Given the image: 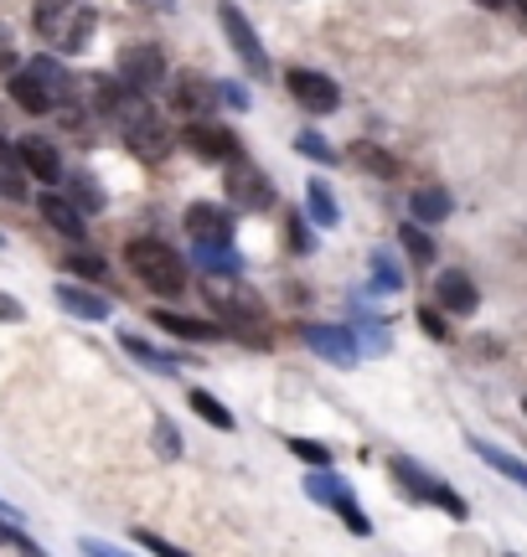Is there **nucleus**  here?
<instances>
[{"label":"nucleus","instance_id":"79ce46f5","mask_svg":"<svg viewBox=\"0 0 527 557\" xmlns=\"http://www.w3.org/2000/svg\"><path fill=\"white\" fill-rule=\"evenodd\" d=\"M78 547H83V557H130L124 547H109V542H99V537H83Z\"/></svg>","mask_w":527,"mask_h":557},{"label":"nucleus","instance_id":"f3484780","mask_svg":"<svg viewBox=\"0 0 527 557\" xmlns=\"http://www.w3.org/2000/svg\"><path fill=\"white\" fill-rule=\"evenodd\" d=\"M5 88H11V103H16L21 114H58V99L41 88V78L26 67V62H21L16 73L5 78Z\"/></svg>","mask_w":527,"mask_h":557},{"label":"nucleus","instance_id":"cd10ccee","mask_svg":"<svg viewBox=\"0 0 527 557\" xmlns=\"http://www.w3.org/2000/svg\"><path fill=\"white\" fill-rule=\"evenodd\" d=\"M399 248H404L419 269H429V263H434V238H429L425 222H404V227H399Z\"/></svg>","mask_w":527,"mask_h":557},{"label":"nucleus","instance_id":"e433bc0d","mask_svg":"<svg viewBox=\"0 0 527 557\" xmlns=\"http://www.w3.org/2000/svg\"><path fill=\"white\" fill-rule=\"evenodd\" d=\"M135 547H145L150 557H186L182 547H171L166 537H156V532H145V527H135Z\"/></svg>","mask_w":527,"mask_h":557},{"label":"nucleus","instance_id":"49530a36","mask_svg":"<svg viewBox=\"0 0 527 557\" xmlns=\"http://www.w3.org/2000/svg\"><path fill=\"white\" fill-rule=\"evenodd\" d=\"M523 413H527V398H523Z\"/></svg>","mask_w":527,"mask_h":557},{"label":"nucleus","instance_id":"c756f323","mask_svg":"<svg viewBox=\"0 0 527 557\" xmlns=\"http://www.w3.org/2000/svg\"><path fill=\"white\" fill-rule=\"evenodd\" d=\"M68 201L78 207L83 218H88V212H103V186L94 176H73L68 181Z\"/></svg>","mask_w":527,"mask_h":557},{"label":"nucleus","instance_id":"1a4fd4ad","mask_svg":"<svg viewBox=\"0 0 527 557\" xmlns=\"http://www.w3.org/2000/svg\"><path fill=\"white\" fill-rule=\"evenodd\" d=\"M284 88H290V99L301 103L305 114H336L342 109V88L331 73H316V67H290L284 73Z\"/></svg>","mask_w":527,"mask_h":557},{"label":"nucleus","instance_id":"f704fd0d","mask_svg":"<svg viewBox=\"0 0 527 557\" xmlns=\"http://www.w3.org/2000/svg\"><path fill=\"white\" fill-rule=\"evenodd\" d=\"M68 274H78V278H103V274H109V263H103L99 253H88V248H73V253H68Z\"/></svg>","mask_w":527,"mask_h":557},{"label":"nucleus","instance_id":"72a5a7b5","mask_svg":"<svg viewBox=\"0 0 527 557\" xmlns=\"http://www.w3.org/2000/svg\"><path fill=\"white\" fill-rule=\"evenodd\" d=\"M414 320H419V331H425L429 341H450V336H455V331H450V320H445V310H440V305H419V310H414Z\"/></svg>","mask_w":527,"mask_h":557},{"label":"nucleus","instance_id":"de8ad7c7","mask_svg":"<svg viewBox=\"0 0 527 557\" xmlns=\"http://www.w3.org/2000/svg\"><path fill=\"white\" fill-rule=\"evenodd\" d=\"M0 248H5V238H0Z\"/></svg>","mask_w":527,"mask_h":557},{"label":"nucleus","instance_id":"4468645a","mask_svg":"<svg viewBox=\"0 0 527 557\" xmlns=\"http://www.w3.org/2000/svg\"><path fill=\"white\" fill-rule=\"evenodd\" d=\"M434 305H440L445 315H476L481 289H476V278H470L466 269H445V274L434 278Z\"/></svg>","mask_w":527,"mask_h":557},{"label":"nucleus","instance_id":"6e6552de","mask_svg":"<svg viewBox=\"0 0 527 557\" xmlns=\"http://www.w3.org/2000/svg\"><path fill=\"white\" fill-rule=\"evenodd\" d=\"M182 145L192 150V160H203V165H228V160H238V135L218 120H192L182 129Z\"/></svg>","mask_w":527,"mask_h":557},{"label":"nucleus","instance_id":"473e14b6","mask_svg":"<svg viewBox=\"0 0 527 557\" xmlns=\"http://www.w3.org/2000/svg\"><path fill=\"white\" fill-rule=\"evenodd\" d=\"M150 444H156V455L161 459H182V434H176V423H171V418H156Z\"/></svg>","mask_w":527,"mask_h":557},{"label":"nucleus","instance_id":"f03ea898","mask_svg":"<svg viewBox=\"0 0 527 557\" xmlns=\"http://www.w3.org/2000/svg\"><path fill=\"white\" fill-rule=\"evenodd\" d=\"M124 263H130V274L140 278L150 295H161V299L186 295V263H182V253H176L171 243H161V238H130Z\"/></svg>","mask_w":527,"mask_h":557},{"label":"nucleus","instance_id":"c9c22d12","mask_svg":"<svg viewBox=\"0 0 527 557\" xmlns=\"http://www.w3.org/2000/svg\"><path fill=\"white\" fill-rule=\"evenodd\" d=\"M336 517L346 521V532H352V537H372V517H367L357 500H342V506H336Z\"/></svg>","mask_w":527,"mask_h":557},{"label":"nucleus","instance_id":"20e7f679","mask_svg":"<svg viewBox=\"0 0 527 557\" xmlns=\"http://www.w3.org/2000/svg\"><path fill=\"white\" fill-rule=\"evenodd\" d=\"M388 470H393V480L404 485V496L425 500V506H440V511H445V517H455V521H466V517H470L466 500L455 496V491H450V485H445L440 475H429L419 459H404V455H399L393 465H388Z\"/></svg>","mask_w":527,"mask_h":557},{"label":"nucleus","instance_id":"4be33fe9","mask_svg":"<svg viewBox=\"0 0 527 557\" xmlns=\"http://www.w3.org/2000/svg\"><path fill=\"white\" fill-rule=\"evenodd\" d=\"M120 346H124V351H130L135 361H140L145 372H156V377H176V357H166L161 346H150L145 336H135V331H124Z\"/></svg>","mask_w":527,"mask_h":557},{"label":"nucleus","instance_id":"412c9836","mask_svg":"<svg viewBox=\"0 0 527 557\" xmlns=\"http://www.w3.org/2000/svg\"><path fill=\"white\" fill-rule=\"evenodd\" d=\"M305 218L316 222V227H336L342 222V207H336V191L326 186L321 176L305 181Z\"/></svg>","mask_w":527,"mask_h":557},{"label":"nucleus","instance_id":"ea45409f","mask_svg":"<svg viewBox=\"0 0 527 557\" xmlns=\"http://www.w3.org/2000/svg\"><path fill=\"white\" fill-rule=\"evenodd\" d=\"M290 248H295V253H310V248H316V233H310L305 218H290Z\"/></svg>","mask_w":527,"mask_h":557},{"label":"nucleus","instance_id":"39448f33","mask_svg":"<svg viewBox=\"0 0 527 557\" xmlns=\"http://www.w3.org/2000/svg\"><path fill=\"white\" fill-rule=\"evenodd\" d=\"M218 26H223V37H228V47H233V58L244 62L254 78H269V47L259 41V32H254V21L233 5V0H223L218 5Z\"/></svg>","mask_w":527,"mask_h":557},{"label":"nucleus","instance_id":"2f4dec72","mask_svg":"<svg viewBox=\"0 0 527 557\" xmlns=\"http://www.w3.org/2000/svg\"><path fill=\"white\" fill-rule=\"evenodd\" d=\"M284 444H290V455L295 459H305V465H310V470H331V444H321V438H284Z\"/></svg>","mask_w":527,"mask_h":557},{"label":"nucleus","instance_id":"09e8293b","mask_svg":"<svg viewBox=\"0 0 527 557\" xmlns=\"http://www.w3.org/2000/svg\"><path fill=\"white\" fill-rule=\"evenodd\" d=\"M507 557H517V553H507Z\"/></svg>","mask_w":527,"mask_h":557},{"label":"nucleus","instance_id":"4c0bfd02","mask_svg":"<svg viewBox=\"0 0 527 557\" xmlns=\"http://www.w3.org/2000/svg\"><path fill=\"white\" fill-rule=\"evenodd\" d=\"M218 103H228V109H238V114H244L248 103H254V94H248L244 83H218Z\"/></svg>","mask_w":527,"mask_h":557},{"label":"nucleus","instance_id":"c85d7f7f","mask_svg":"<svg viewBox=\"0 0 527 557\" xmlns=\"http://www.w3.org/2000/svg\"><path fill=\"white\" fill-rule=\"evenodd\" d=\"M408 278H404V269H399V259L388 253V248H378L372 253V289H383V295H399Z\"/></svg>","mask_w":527,"mask_h":557},{"label":"nucleus","instance_id":"dca6fc26","mask_svg":"<svg viewBox=\"0 0 527 557\" xmlns=\"http://www.w3.org/2000/svg\"><path fill=\"white\" fill-rule=\"evenodd\" d=\"M52 299H58V310H68L73 320H88V325H99V320H109V299L99 295V289H83V284H68L62 278L58 289H52Z\"/></svg>","mask_w":527,"mask_h":557},{"label":"nucleus","instance_id":"f257e3e1","mask_svg":"<svg viewBox=\"0 0 527 557\" xmlns=\"http://www.w3.org/2000/svg\"><path fill=\"white\" fill-rule=\"evenodd\" d=\"M32 26L37 37L52 47V58H78L99 32V11L94 0H37L32 5Z\"/></svg>","mask_w":527,"mask_h":557},{"label":"nucleus","instance_id":"7c9ffc66","mask_svg":"<svg viewBox=\"0 0 527 557\" xmlns=\"http://www.w3.org/2000/svg\"><path fill=\"white\" fill-rule=\"evenodd\" d=\"M295 156H305V160H321V165H336V150H331V139L321 135V129H301L295 135Z\"/></svg>","mask_w":527,"mask_h":557},{"label":"nucleus","instance_id":"a211bd4d","mask_svg":"<svg viewBox=\"0 0 527 557\" xmlns=\"http://www.w3.org/2000/svg\"><path fill=\"white\" fill-rule=\"evenodd\" d=\"M150 325L166 331V336H176V341H223V325L192 320V315H182V310H150Z\"/></svg>","mask_w":527,"mask_h":557},{"label":"nucleus","instance_id":"a19ab883","mask_svg":"<svg viewBox=\"0 0 527 557\" xmlns=\"http://www.w3.org/2000/svg\"><path fill=\"white\" fill-rule=\"evenodd\" d=\"M16 320H26V305H21L16 295H5V289H0V325H16Z\"/></svg>","mask_w":527,"mask_h":557},{"label":"nucleus","instance_id":"aec40b11","mask_svg":"<svg viewBox=\"0 0 527 557\" xmlns=\"http://www.w3.org/2000/svg\"><path fill=\"white\" fill-rule=\"evenodd\" d=\"M466 444H470V455L481 459V465H491L497 475H507L512 485H523V491H527V459L507 455V449H497V444H487V438H466Z\"/></svg>","mask_w":527,"mask_h":557},{"label":"nucleus","instance_id":"a18cd8bd","mask_svg":"<svg viewBox=\"0 0 527 557\" xmlns=\"http://www.w3.org/2000/svg\"><path fill=\"white\" fill-rule=\"evenodd\" d=\"M161 5H176V0H161Z\"/></svg>","mask_w":527,"mask_h":557},{"label":"nucleus","instance_id":"a878e982","mask_svg":"<svg viewBox=\"0 0 527 557\" xmlns=\"http://www.w3.org/2000/svg\"><path fill=\"white\" fill-rule=\"evenodd\" d=\"M186 403H192V413L203 418L207 429H218V434H233V413L223 408V398H212L207 387H192V393H186Z\"/></svg>","mask_w":527,"mask_h":557},{"label":"nucleus","instance_id":"5701e85b","mask_svg":"<svg viewBox=\"0 0 527 557\" xmlns=\"http://www.w3.org/2000/svg\"><path fill=\"white\" fill-rule=\"evenodd\" d=\"M408 212H414V222H445L450 212H455V201H450L445 186H419L414 197H408Z\"/></svg>","mask_w":527,"mask_h":557},{"label":"nucleus","instance_id":"58836bf2","mask_svg":"<svg viewBox=\"0 0 527 557\" xmlns=\"http://www.w3.org/2000/svg\"><path fill=\"white\" fill-rule=\"evenodd\" d=\"M16 67H21L16 37H11V32H5V26H0V78H11V73H16Z\"/></svg>","mask_w":527,"mask_h":557},{"label":"nucleus","instance_id":"393cba45","mask_svg":"<svg viewBox=\"0 0 527 557\" xmlns=\"http://www.w3.org/2000/svg\"><path fill=\"white\" fill-rule=\"evenodd\" d=\"M192 259H197L203 274H244V259L233 253V243H228V248H218V243H192Z\"/></svg>","mask_w":527,"mask_h":557},{"label":"nucleus","instance_id":"37998d69","mask_svg":"<svg viewBox=\"0 0 527 557\" xmlns=\"http://www.w3.org/2000/svg\"><path fill=\"white\" fill-rule=\"evenodd\" d=\"M11 547H16L21 557H47V553H41V547H37V542L26 537V532H16V537H11Z\"/></svg>","mask_w":527,"mask_h":557},{"label":"nucleus","instance_id":"7ed1b4c3","mask_svg":"<svg viewBox=\"0 0 527 557\" xmlns=\"http://www.w3.org/2000/svg\"><path fill=\"white\" fill-rule=\"evenodd\" d=\"M203 295L233 331L248 325V331H254V346H264V320H269V310H264V299L244 284V274H203Z\"/></svg>","mask_w":527,"mask_h":557},{"label":"nucleus","instance_id":"6ab92c4d","mask_svg":"<svg viewBox=\"0 0 527 557\" xmlns=\"http://www.w3.org/2000/svg\"><path fill=\"white\" fill-rule=\"evenodd\" d=\"M305 496L316 500V506H326V511H336L342 500H352V485H346V475H336V470H310V475H305Z\"/></svg>","mask_w":527,"mask_h":557},{"label":"nucleus","instance_id":"9d476101","mask_svg":"<svg viewBox=\"0 0 527 557\" xmlns=\"http://www.w3.org/2000/svg\"><path fill=\"white\" fill-rule=\"evenodd\" d=\"M16 145V160H21V171L32 181H41V186H58L62 176H68V165H62V150L52 145L47 135H21L11 139Z\"/></svg>","mask_w":527,"mask_h":557},{"label":"nucleus","instance_id":"423d86ee","mask_svg":"<svg viewBox=\"0 0 527 557\" xmlns=\"http://www.w3.org/2000/svg\"><path fill=\"white\" fill-rule=\"evenodd\" d=\"M223 186H228V197H233V207H238V212H269V207H274V181L264 176L248 156L228 160V165H223Z\"/></svg>","mask_w":527,"mask_h":557},{"label":"nucleus","instance_id":"b1692460","mask_svg":"<svg viewBox=\"0 0 527 557\" xmlns=\"http://www.w3.org/2000/svg\"><path fill=\"white\" fill-rule=\"evenodd\" d=\"M346 156L357 160V171H367V176H378V181H393V176H399V160L388 156L383 145H372V139H357Z\"/></svg>","mask_w":527,"mask_h":557},{"label":"nucleus","instance_id":"c03bdc74","mask_svg":"<svg viewBox=\"0 0 527 557\" xmlns=\"http://www.w3.org/2000/svg\"><path fill=\"white\" fill-rule=\"evenodd\" d=\"M470 5H481V11H507L512 0H470Z\"/></svg>","mask_w":527,"mask_h":557},{"label":"nucleus","instance_id":"9b49d317","mask_svg":"<svg viewBox=\"0 0 527 557\" xmlns=\"http://www.w3.org/2000/svg\"><path fill=\"white\" fill-rule=\"evenodd\" d=\"M301 341L331 367H357V357H363L357 331H346V325H301Z\"/></svg>","mask_w":527,"mask_h":557},{"label":"nucleus","instance_id":"bb28decb","mask_svg":"<svg viewBox=\"0 0 527 557\" xmlns=\"http://www.w3.org/2000/svg\"><path fill=\"white\" fill-rule=\"evenodd\" d=\"M0 197L5 201H26V171L16 160V145L0 139Z\"/></svg>","mask_w":527,"mask_h":557},{"label":"nucleus","instance_id":"ddd939ff","mask_svg":"<svg viewBox=\"0 0 527 557\" xmlns=\"http://www.w3.org/2000/svg\"><path fill=\"white\" fill-rule=\"evenodd\" d=\"M171 103H176V114H186V120H212V109H218V83L203 78V73H176Z\"/></svg>","mask_w":527,"mask_h":557},{"label":"nucleus","instance_id":"0eeeda50","mask_svg":"<svg viewBox=\"0 0 527 557\" xmlns=\"http://www.w3.org/2000/svg\"><path fill=\"white\" fill-rule=\"evenodd\" d=\"M114 78H120L124 88H135V94H145V99H150V94L166 83V52L156 47V41H135V47H124Z\"/></svg>","mask_w":527,"mask_h":557},{"label":"nucleus","instance_id":"2eb2a0df","mask_svg":"<svg viewBox=\"0 0 527 557\" xmlns=\"http://www.w3.org/2000/svg\"><path fill=\"white\" fill-rule=\"evenodd\" d=\"M37 212H41V222H47L52 233H62L68 243H83V238H88V218H83V212L68 197H62V191H41V197H37Z\"/></svg>","mask_w":527,"mask_h":557},{"label":"nucleus","instance_id":"f8f14e48","mask_svg":"<svg viewBox=\"0 0 527 557\" xmlns=\"http://www.w3.org/2000/svg\"><path fill=\"white\" fill-rule=\"evenodd\" d=\"M182 227L192 243H218V248L233 243V218H228V207H212V201H192L182 212Z\"/></svg>","mask_w":527,"mask_h":557}]
</instances>
